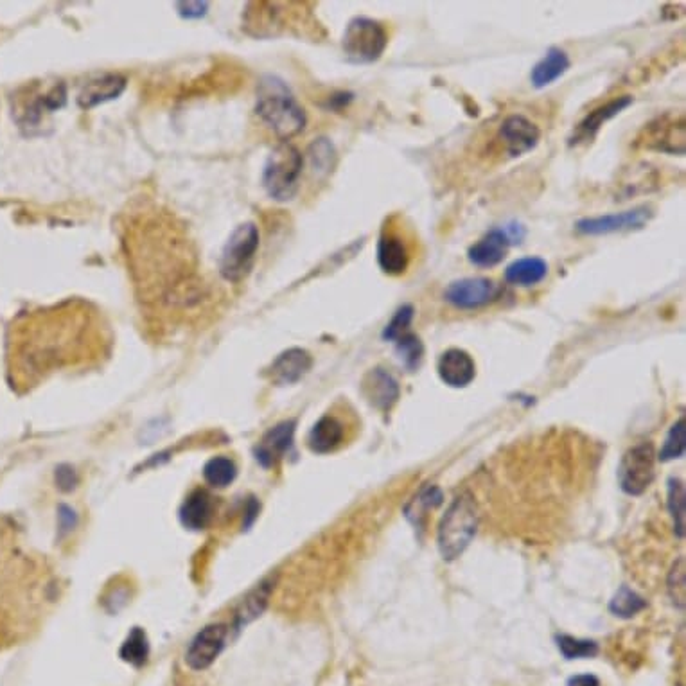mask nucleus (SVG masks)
I'll return each mask as SVG.
<instances>
[{
  "instance_id": "nucleus-1",
  "label": "nucleus",
  "mask_w": 686,
  "mask_h": 686,
  "mask_svg": "<svg viewBox=\"0 0 686 686\" xmlns=\"http://www.w3.org/2000/svg\"><path fill=\"white\" fill-rule=\"evenodd\" d=\"M256 114L281 141H290L306 126L304 108L277 76H264L259 81Z\"/></svg>"
},
{
  "instance_id": "nucleus-2",
  "label": "nucleus",
  "mask_w": 686,
  "mask_h": 686,
  "mask_svg": "<svg viewBox=\"0 0 686 686\" xmlns=\"http://www.w3.org/2000/svg\"><path fill=\"white\" fill-rule=\"evenodd\" d=\"M478 523L480 514L475 498L469 493L457 496L440 521L437 543L444 561H455L466 552L467 546L471 545L476 536Z\"/></svg>"
},
{
  "instance_id": "nucleus-3",
  "label": "nucleus",
  "mask_w": 686,
  "mask_h": 686,
  "mask_svg": "<svg viewBox=\"0 0 686 686\" xmlns=\"http://www.w3.org/2000/svg\"><path fill=\"white\" fill-rule=\"evenodd\" d=\"M304 169V157L288 142H281L270 153L263 171L266 193L275 202H290L299 191L300 176Z\"/></svg>"
},
{
  "instance_id": "nucleus-4",
  "label": "nucleus",
  "mask_w": 686,
  "mask_h": 686,
  "mask_svg": "<svg viewBox=\"0 0 686 686\" xmlns=\"http://www.w3.org/2000/svg\"><path fill=\"white\" fill-rule=\"evenodd\" d=\"M388 33L385 26L374 18H352L343 33L342 47L345 58L351 63H374L385 53Z\"/></svg>"
},
{
  "instance_id": "nucleus-5",
  "label": "nucleus",
  "mask_w": 686,
  "mask_h": 686,
  "mask_svg": "<svg viewBox=\"0 0 686 686\" xmlns=\"http://www.w3.org/2000/svg\"><path fill=\"white\" fill-rule=\"evenodd\" d=\"M259 248V229L254 223H243L230 234L221 252L220 273L225 281L239 282L247 277Z\"/></svg>"
},
{
  "instance_id": "nucleus-6",
  "label": "nucleus",
  "mask_w": 686,
  "mask_h": 686,
  "mask_svg": "<svg viewBox=\"0 0 686 686\" xmlns=\"http://www.w3.org/2000/svg\"><path fill=\"white\" fill-rule=\"evenodd\" d=\"M656 451L649 442L627 449L618 466V482L622 491L631 496H640L649 489L654 480Z\"/></svg>"
},
{
  "instance_id": "nucleus-7",
  "label": "nucleus",
  "mask_w": 686,
  "mask_h": 686,
  "mask_svg": "<svg viewBox=\"0 0 686 686\" xmlns=\"http://www.w3.org/2000/svg\"><path fill=\"white\" fill-rule=\"evenodd\" d=\"M502 284L487 279V277H467L458 279L449 284L444 290V300L453 308L473 311V309L487 308L493 306L498 300L502 299Z\"/></svg>"
},
{
  "instance_id": "nucleus-8",
  "label": "nucleus",
  "mask_w": 686,
  "mask_h": 686,
  "mask_svg": "<svg viewBox=\"0 0 686 686\" xmlns=\"http://www.w3.org/2000/svg\"><path fill=\"white\" fill-rule=\"evenodd\" d=\"M685 139V117L681 114H667L645 124L636 142L645 150L685 155Z\"/></svg>"
},
{
  "instance_id": "nucleus-9",
  "label": "nucleus",
  "mask_w": 686,
  "mask_h": 686,
  "mask_svg": "<svg viewBox=\"0 0 686 686\" xmlns=\"http://www.w3.org/2000/svg\"><path fill=\"white\" fill-rule=\"evenodd\" d=\"M651 218L652 211L649 207H636L631 211L582 218L575 223V230L582 236H607L616 232L643 229Z\"/></svg>"
},
{
  "instance_id": "nucleus-10",
  "label": "nucleus",
  "mask_w": 686,
  "mask_h": 686,
  "mask_svg": "<svg viewBox=\"0 0 686 686\" xmlns=\"http://www.w3.org/2000/svg\"><path fill=\"white\" fill-rule=\"evenodd\" d=\"M227 634H229V627L225 624H211L203 627L202 631L194 636L193 642L185 652L187 667L193 670L209 669L223 651Z\"/></svg>"
},
{
  "instance_id": "nucleus-11",
  "label": "nucleus",
  "mask_w": 686,
  "mask_h": 686,
  "mask_svg": "<svg viewBox=\"0 0 686 686\" xmlns=\"http://www.w3.org/2000/svg\"><path fill=\"white\" fill-rule=\"evenodd\" d=\"M412 261V252L408 248L405 236L392 227L381 230L378 241V264L383 273L390 277H401L408 272Z\"/></svg>"
},
{
  "instance_id": "nucleus-12",
  "label": "nucleus",
  "mask_w": 686,
  "mask_h": 686,
  "mask_svg": "<svg viewBox=\"0 0 686 686\" xmlns=\"http://www.w3.org/2000/svg\"><path fill=\"white\" fill-rule=\"evenodd\" d=\"M500 139L511 157H521L536 148L541 132L525 115L514 114L500 126Z\"/></svg>"
},
{
  "instance_id": "nucleus-13",
  "label": "nucleus",
  "mask_w": 686,
  "mask_h": 686,
  "mask_svg": "<svg viewBox=\"0 0 686 686\" xmlns=\"http://www.w3.org/2000/svg\"><path fill=\"white\" fill-rule=\"evenodd\" d=\"M361 392L370 405L381 410L383 414H388L396 406L397 399L401 396V388H399L397 379L388 370L381 369V367L369 370L365 374L363 383H361Z\"/></svg>"
},
{
  "instance_id": "nucleus-14",
  "label": "nucleus",
  "mask_w": 686,
  "mask_h": 686,
  "mask_svg": "<svg viewBox=\"0 0 686 686\" xmlns=\"http://www.w3.org/2000/svg\"><path fill=\"white\" fill-rule=\"evenodd\" d=\"M297 421H284L264 433L263 439L256 446L257 462L263 467L277 466L281 458L286 457L293 448Z\"/></svg>"
},
{
  "instance_id": "nucleus-15",
  "label": "nucleus",
  "mask_w": 686,
  "mask_h": 686,
  "mask_svg": "<svg viewBox=\"0 0 686 686\" xmlns=\"http://www.w3.org/2000/svg\"><path fill=\"white\" fill-rule=\"evenodd\" d=\"M437 372L448 387L466 388L475 381L476 363L464 349H449L440 356Z\"/></svg>"
},
{
  "instance_id": "nucleus-16",
  "label": "nucleus",
  "mask_w": 686,
  "mask_h": 686,
  "mask_svg": "<svg viewBox=\"0 0 686 686\" xmlns=\"http://www.w3.org/2000/svg\"><path fill=\"white\" fill-rule=\"evenodd\" d=\"M633 105V97L620 96L607 101L606 105H600L599 108L591 110L590 114L582 119L579 126L575 128L573 137H570V146L581 144V142H590L599 135L600 128L611 121L613 117L624 112L627 106Z\"/></svg>"
},
{
  "instance_id": "nucleus-17",
  "label": "nucleus",
  "mask_w": 686,
  "mask_h": 686,
  "mask_svg": "<svg viewBox=\"0 0 686 686\" xmlns=\"http://www.w3.org/2000/svg\"><path fill=\"white\" fill-rule=\"evenodd\" d=\"M511 245V239L505 230H489L484 238L478 239L475 245L469 247L467 259L469 263L475 264L476 268H494L503 263Z\"/></svg>"
},
{
  "instance_id": "nucleus-18",
  "label": "nucleus",
  "mask_w": 686,
  "mask_h": 686,
  "mask_svg": "<svg viewBox=\"0 0 686 686\" xmlns=\"http://www.w3.org/2000/svg\"><path fill=\"white\" fill-rule=\"evenodd\" d=\"M311 367H313L311 354L304 349H299V347H293V349L281 352L273 360L272 367L268 369V372L272 376L273 383L293 385V383H299L300 379L308 374Z\"/></svg>"
},
{
  "instance_id": "nucleus-19",
  "label": "nucleus",
  "mask_w": 686,
  "mask_h": 686,
  "mask_svg": "<svg viewBox=\"0 0 686 686\" xmlns=\"http://www.w3.org/2000/svg\"><path fill=\"white\" fill-rule=\"evenodd\" d=\"M570 65H572L570 56L564 53L563 49L550 47L545 56L534 65V69L530 72L532 87L537 88V90L550 87L559 78H563L570 69Z\"/></svg>"
},
{
  "instance_id": "nucleus-20",
  "label": "nucleus",
  "mask_w": 686,
  "mask_h": 686,
  "mask_svg": "<svg viewBox=\"0 0 686 686\" xmlns=\"http://www.w3.org/2000/svg\"><path fill=\"white\" fill-rule=\"evenodd\" d=\"M126 88V80L123 76L119 74H105L101 78H96V80L88 81L87 85L83 87V90L78 96V105L81 108H94V106L101 105V103H106V101H112V99H117L121 96Z\"/></svg>"
},
{
  "instance_id": "nucleus-21",
  "label": "nucleus",
  "mask_w": 686,
  "mask_h": 686,
  "mask_svg": "<svg viewBox=\"0 0 686 686\" xmlns=\"http://www.w3.org/2000/svg\"><path fill=\"white\" fill-rule=\"evenodd\" d=\"M343 439H345L343 424L333 415H324L313 426V430L309 431L308 446L313 453L326 455V453H331L336 448H340Z\"/></svg>"
},
{
  "instance_id": "nucleus-22",
  "label": "nucleus",
  "mask_w": 686,
  "mask_h": 686,
  "mask_svg": "<svg viewBox=\"0 0 686 686\" xmlns=\"http://www.w3.org/2000/svg\"><path fill=\"white\" fill-rule=\"evenodd\" d=\"M275 582H277V577H273V575L259 582L256 588L250 591L243 602L239 604L238 611H236V627L238 629L254 622L256 618L263 615L264 609L268 607V602L272 599Z\"/></svg>"
},
{
  "instance_id": "nucleus-23",
  "label": "nucleus",
  "mask_w": 686,
  "mask_h": 686,
  "mask_svg": "<svg viewBox=\"0 0 686 686\" xmlns=\"http://www.w3.org/2000/svg\"><path fill=\"white\" fill-rule=\"evenodd\" d=\"M548 275V263L541 257H521L507 266L505 281L512 286L530 288L541 281H545Z\"/></svg>"
},
{
  "instance_id": "nucleus-24",
  "label": "nucleus",
  "mask_w": 686,
  "mask_h": 686,
  "mask_svg": "<svg viewBox=\"0 0 686 686\" xmlns=\"http://www.w3.org/2000/svg\"><path fill=\"white\" fill-rule=\"evenodd\" d=\"M212 518V498L198 489L189 494L184 505L180 507V521L189 530H203Z\"/></svg>"
},
{
  "instance_id": "nucleus-25",
  "label": "nucleus",
  "mask_w": 686,
  "mask_h": 686,
  "mask_svg": "<svg viewBox=\"0 0 686 686\" xmlns=\"http://www.w3.org/2000/svg\"><path fill=\"white\" fill-rule=\"evenodd\" d=\"M444 500L442 491L437 485H424L419 493L415 494L414 498L405 507V516L415 528L423 530L426 518L433 509H437L440 503Z\"/></svg>"
},
{
  "instance_id": "nucleus-26",
  "label": "nucleus",
  "mask_w": 686,
  "mask_h": 686,
  "mask_svg": "<svg viewBox=\"0 0 686 686\" xmlns=\"http://www.w3.org/2000/svg\"><path fill=\"white\" fill-rule=\"evenodd\" d=\"M119 656L121 660L130 663L135 669H141L142 665H146L150 656V642L141 627H135L132 633L128 634V638L124 640L123 647L119 651Z\"/></svg>"
},
{
  "instance_id": "nucleus-27",
  "label": "nucleus",
  "mask_w": 686,
  "mask_h": 686,
  "mask_svg": "<svg viewBox=\"0 0 686 686\" xmlns=\"http://www.w3.org/2000/svg\"><path fill=\"white\" fill-rule=\"evenodd\" d=\"M238 476V467L234 460L227 457L211 458L203 467V478L207 484L218 489L229 487Z\"/></svg>"
},
{
  "instance_id": "nucleus-28",
  "label": "nucleus",
  "mask_w": 686,
  "mask_h": 686,
  "mask_svg": "<svg viewBox=\"0 0 686 686\" xmlns=\"http://www.w3.org/2000/svg\"><path fill=\"white\" fill-rule=\"evenodd\" d=\"M308 157L311 169H313V175L322 178V176L333 173V169L336 166V151L331 141L317 139L309 146Z\"/></svg>"
},
{
  "instance_id": "nucleus-29",
  "label": "nucleus",
  "mask_w": 686,
  "mask_h": 686,
  "mask_svg": "<svg viewBox=\"0 0 686 686\" xmlns=\"http://www.w3.org/2000/svg\"><path fill=\"white\" fill-rule=\"evenodd\" d=\"M396 352L401 363L405 365L410 372L419 369L424 358V345L419 336L414 333L401 336L396 342Z\"/></svg>"
},
{
  "instance_id": "nucleus-30",
  "label": "nucleus",
  "mask_w": 686,
  "mask_h": 686,
  "mask_svg": "<svg viewBox=\"0 0 686 686\" xmlns=\"http://www.w3.org/2000/svg\"><path fill=\"white\" fill-rule=\"evenodd\" d=\"M559 651L566 660H581V658H593L599 654V645L591 640H581L573 638L568 634H559L555 638Z\"/></svg>"
},
{
  "instance_id": "nucleus-31",
  "label": "nucleus",
  "mask_w": 686,
  "mask_h": 686,
  "mask_svg": "<svg viewBox=\"0 0 686 686\" xmlns=\"http://www.w3.org/2000/svg\"><path fill=\"white\" fill-rule=\"evenodd\" d=\"M685 485L678 478L669 480V511L674 519V530L679 537H685Z\"/></svg>"
},
{
  "instance_id": "nucleus-32",
  "label": "nucleus",
  "mask_w": 686,
  "mask_h": 686,
  "mask_svg": "<svg viewBox=\"0 0 686 686\" xmlns=\"http://www.w3.org/2000/svg\"><path fill=\"white\" fill-rule=\"evenodd\" d=\"M645 606H647V602L636 591L629 590L627 586H624L618 590V593L611 600L609 609L613 615L620 616V618H633L634 615H638L642 609H645Z\"/></svg>"
},
{
  "instance_id": "nucleus-33",
  "label": "nucleus",
  "mask_w": 686,
  "mask_h": 686,
  "mask_svg": "<svg viewBox=\"0 0 686 686\" xmlns=\"http://www.w3.org/2000/svg\"><path fill=\"white\" fill-rule=\"evenodd\" d=\"M415 308L412 304H403L401 308L397 309L396 315L392 317V320L388 322L383 333H381V338L385 342L396 343L401 336L408 335L410 333V326L414 322Z\"/></svg>"
},
{
  "instance_id": "nucleus-34",
  "label": "nucleus",
  "mask_w": 686,
  "mask_h": 686,
  "mask_svg": "<svg viewBox=\"0 0 686 686\" xmlns=\"http://www.w3.org/2000/svg\"><path fill=\"white\" fill-rule=\"evenodd\" d=\"M686 449V421L685 417H681L678 423L670 428L669 435L665 439V444L660 451L661 462H669V460H676L685 455Z\"/></svg>"
},
{
  "instance_id": "nucleus-35",
  "label": "nucleus",
  "mask_w": 686,
  "mask_h": 686,
  "mask_svg": "<svg viewBox=\"0 0 686 686\" xmlns=\"http://www.w3.org/2000/svg\"><path fill=\"white\" fill-rule=\"evenodd\" d=\"M685 557H679L669 575V595L674 606L685 607Z\"/></svg>"
},
{
  "instance_id": "nucleus-36",
  "label": "nucleus",
  "mask_w": 686,
  "mask_h": 686,
  "mask_svg": "<svg viewBox=\"0 0 686 686\" xmlns=\"http://www.w3.org/2000/svg\"><path fill=\"white\" fill-rule=\"evenodd\" d=\"M54 480H56V485L58 489L63 491V493H71L76 489V485L80 482L78 478V473L74 471V467L69 466V464H63V466H58L56 473H54Z\"/></svg>"
},
{
  "instance_id": "nucleus-37",
  "label": "nucleus",
  "mask_w": 686,
  "mask_h": 686,
  "mask_svg": "<svg viewBox=\"0 0 686 686\" xmlns=\"http://www.w3.org/2000/svg\"><path fill=\"white\" fill-rule=\"evenodd\" d=\"M178 13L184 18H202L207 13V2H178Z\"/></svg>"
},
{
  "instance_id": "nucleus-38",
  "label": "nucleus",
  "mask_w": 686,
  "mask_h": 686,
  "mask_svg": "<svg viewBox=\"0 0 686 686\" xmlns=\"http://www.w3.org/2000/svg\"><path fill=\"white\" fill-rule=\"evenodd\" d=\"M58 521H60V532H62V536H65V534L71 532L72 528L76 527L78 516H76V512L72 511L71 507L62 505L60 511H58Z\"/></svg>"
},
{
  "instance_id": "nucleus-39",
  "label": "nucleus",
  "mask_w": 686,
  "mask_h": 686,
  "mask_svg": "<svg viewBox=\"0 0 686 686\" xmlns=\"http://www.w3.org/2000/svg\"><path fill=\"white\" fill-rule=\"evenodd\" d=\"M259 511H261L259 502H257L256 498H250L247 502V507H245V519H243V528H245V530H248V528L256 523Z\"/></svg>"
},
{
  "instance_id": "nucleus-40",
  "label": "nucleus",
  "mask_w": 686,
  "mask_h": 686,
  "mask_svg": "<svg viewBox=\"0 0 686 686\" xmlns=\"http://www.w3.org/2000/svg\"><path fill=\"white\" fill-rule=\"evenodd\" d=\"M568 686H600V681L591 674H581L570 679Z\"/></svg>"
}]
</instances>
